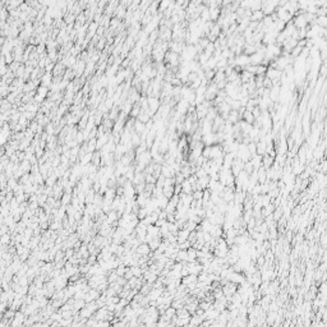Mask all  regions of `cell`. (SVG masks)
<instances>
[{"instance_id":"cell-4","label":"cell","mask_w":327,"mask_h":327,"mask_svg":"<svg viewBox=\"0 0 327 327\" xmlns=\"http://www.w3.org/2000/svg\"><path fill=\"white\" fill-rule=\"evenodd\" d=\"M250 164L253 166V170H258L262 166V155H258V153H256L254 156H252L250 157Z\"/></svg>"},{"instance_id":"cell-13","label":"cell","mask_w":327,"mask_h":327,"mask_svg":"<svg viewBox=\"0 0 327 327\" xmlns=\"http://www.w3.org/2000/svg\"><path fill=\"white\" fill-rule=\"evenodd\" d=\"M314 24H317V26L322 27V28H326V26H327V18H326V15H318V17H316Z\"/></svg>"},{"instance_id":"cell-3","label":"cell","mask_w":327,"mask_h":327,"mask_svg":"<svg viewBox=\"0 0 327 327\" xmlns=\"http://www.w3.org/2000/svg\"><path fill=\"white\" fill-rule=\"evenodd\" d=\"M263 60V54L261 53H253L252 55H249V64H253V65H258L261 64Z\"/></svg>"},{"instance_id":"cell-8","label":"cell","mask_w":327,"mask_h":327,"mask_svg":"<svg viewBox=\"0 0 327 327\" xmlns=\"http://www.w3.org/2000/svg\"><path fill=\"white\" fill-rule=\"evenodd\" d=\"M193 192V188H192V184L189 183L188 179H184L182 182V193H186V194H192Z\"/></svg>"},{"instance_id":"cell-9","label":"cell","mask_w":327,"mask_h":327,"mask_svg":"<svg viewBox=\"0 0 327 327\" xmlns=\"http://www.w3.org/2000/svg\"><path fill=\"white\" fill-rule=\"evenodd\" d=\"M209 234L213 237V238H219V237H223V227H221V225H212L211 227V230H209Z\"/></svg>"},{"instance_id":"cell-1","label":"cell","mask_w":327,"mask_h":327,"mask_svg":"<svg viewBox=\"0 0 327 327\" xmlns=\"http://www.w3.org/2000/svg\"><path fill=\"white\" fill-rule=\"evenodd\" d=\"M147 105H148V111L152 116V114H155L157 110L160 109V106H161V102H160L158 100V97H155V96H150L148 98H147Z\"/></svg>"},{"instance_id":"cell-2","label":"cell","mask_w":327,"mask_h":327,"mask_svg":"<svg viewBox=\"0 0 327 327\" xmlns=\"http://www.w3.org/2000/svg\"><path fill=\"white\" fill-rule=\"evenodd\" d=\"M249 64V55H245V54H239L237 55L235 58H234V65H239V66H242L243 69H244V66L245 65H248Z\"/></svg>"},{"instance_id":"cell-21","label":"cell","mask_w":327,"mask_h":327,"mask_svg":"<svg viewBox=\"0 0 327 327\" xmlns=\"http://www.w3.org/2000/svg\"><path fill=\"white\" fill-rule=\"evenodd\" d=\"M145 129H146L145 123H142V121H139V120L135 123V131H137L138 133H143V132H145Z\"/></svg>"},{"instance_id":"cell-22","label":"cell","mask_w":327,"mask_h":327,"mask_svg":"<svg viewBox=\"0 0 327 327\" xmlns=\"http://www.w3.org/2000/svg\"><path fill=\"white\" fill-rule=\"evenodd\" d=\"M243 170L247 172V174H250V172L253 171V166H252L250 161H247V162H244V168H243Z\"/></svg>"},{"instance_id":"cell-6","label":"cell","mask_w":327,"mask_h":327,"mask_svg":"<svg viewBox=\"0 0 327 327\" xmlns=\"http://www.w3.org/2000/svg\"><path fill=\"white\" fill-rule=\"evenodd\" d=\"M150 252H151V249L147 243H141L137 247V249H135V253H138L139 256H146V254H148Z\"/></svg>"},{"instance_id":"cell-7","label":"cell","mask_w":327,"mask_h":327,"mask_svg":"<svg viewBox=\"0 0 327 327\" xmlns=\"http://www.w3.org/2000/svg\"><path fill=\"white\" fill-rule=\"evenodd\" d=\"M275 161V157H271L270 155H267V153H264V155H262V166L264 169H268L272 166Z\"/></svg>"},{"instance_id":"cell-5","label":"cell","mask_w":327,"mask_h":327,"mask_svg":"<svg viewBox=\"0 0 327 327\" xmlns=\"http://www.w3.org/2000/svg\"><path fill=\"white\" fill-rule=\"evenodd\" d=\"M147 234L151 238H161V235H160V227L156 226L155 224L147 226Z\"/></svg>"},{"instance_id":"cell-16","label":"cell","mask_w":327,"mask_h":327,"mask_svg":"<svg viewBox=\"0 0 327 327\" xmlns=\"http://www.w3.org/2000/svg\"><path fill=\"white\" fill-rule=\"evenodd\" d=\"M157 202H158V207L161 208V209H164V208L166 207V205H168V203H169V198H168V197H165V196L162 194V196L157 197Z\"/></svg>"},{"instance_id":"cell-18","label":"cell","mask_w":327,"mask_h":327,"mask_svg":"<svg viewBox=\"0 0 327 327\" xmlns=\"http://www.w3.org/2000/svg\"><path fill=\"white\" fill-rule=\"evenodd\" d=\"M164 313H165V314H166V316H168V317H169V318L171 319L172 317H174V316H175V313H176V309H175V308H174V307H171V305H169V307H168V308H166V309H165V312H164Z\"/></svg>"},{"instance_id":"cell-24","label":"cell","mask_w":327,"mask_h":327,"mask_svg":"<svg viewBox=\"0 0 327 327\" xmlns=\"http://www.w3.org/2000/svg\"><path fill=\"white\" fill-rule=\"evenodd\" d=\"M262 84H263V87H264V88H271V87H272V81H271L270 78H267L266 76H264V78H263V83H262Z\"/></svg>"},{"instance_id":"cell-25","label":"cell","mask_w":327,"mask_h":327,"mask_svg":"<svg viewBox=\"0 0 327 327\" xmlns=\"http://www.w3.org/2000/svg\"><path fill=\"white\" fill-rule=\"evenodd\" d=\"M174 193L175 194L182 193V184H174Z\"/></svg>"},{"instance_id":"cell-11","label":"cell","mask_w":327,"mask_h":327,"mask_svg":"<svg viewBox=\"0 0 327 327\" xmlns=\"http://www.w3.org/2000/svg\"><path fill=\"white\" fill-rule=\"evenodd\" d=\"M161 239L162 238H152L151 240L147 244H148V247H150V249L153 252V250H156L157 248H158V245H160V243H161Z\"/></svg>"},{"instance_id":"cell-23","label":"cell","mask_w":327,"mask_h":327,"mask_svg":"<svg viewBox=\"0 0 327 327\" xmlns=\"http://www.w3.org/2000/svg\"><path fill=\"white\" fill-rule=\"evenodd\" d=\"M174 184H175V179H174V176H171V178H165V180H164V187L174 186Z\"/></svg>"},{"instance_id":"cell-15","label":"cell","mask_w":327,"mask_h":327,"mask_svg":"<svg viewBox=\"0 0 327 327\" xmlns=\"http://www.w3.org/2000/svg\"><path fill=\"white\" fill-rule=\"evenodd\" d=\"M242 120L249 123V124H253V123H254V116H253V114L250 111H247L245 110V111L243 113V115H242Z\"/></svg>"},{"instance_id":"cell-19","label":"cell","mask_w":327,"mask_h":327,"mask_svg":"<svg viewBox=\"0 0 327 327\" xmlns=\"http://www.w3.org/2000/svg\"><path fill=\"white\" fill-rule=\"evenodd\" d=\"M196 226H197V224L194 223V221H192V220H187L184 229H188L189 231H193V230H196Z\"/></svg>"},{"instance_id":"cell-10","label":"cell","mask_w":327,"mask_h":327,"mask_svg":"<svg viewBox=\"0 0 327 327\" xmlns=\"http://www.w3.org/2000/svg\"><path fill=\"white\" fill-rule=\"evenodd\" d=\"M263 12L262 10H254V12H252V14H250V22H262L263 19Z\"/></svg>"},{"instance_id":"cell-17","label":"cell","mask_w":327,"mask_h":327,"mask_svg":"<svg viewBox=\"0 0 327 327\" xmlns=\"http://www.w3.org/2000/svg\"><path fill=\"white\" fill-rule=\"evenodd\" d=\"M247 148H248V151H249V153H250V156H254L256 153H257L256 142H249V143L247 145Z\"/></svg>"},{"instance_id":"cell-20","label":"cell","mask_w":327,"mask_h":327,"mask_svg":"<svg viewBox=\"0 0 327 327\" xmlns=\"http://www.w3.org/2000/svg\"><path fill=\"white\" fill-rule=\"evenodd\" d=\"M168 229H169V231L171 234H176L178 230H179V227H178V225L175 223H168Z\"/></svg>"},{"instance_id":"cell-12","label":"cell","mask_w":327,"mask_h":327,"mask_svg":"<svg viewBox=\"0 0 327 327\" xmlns=\"http://www.w3.org/2000/svg\"><path fill=\"white\" fill-rule=\"evenodd\" d=\"M187 253H188V261L187 262H194L197 260V250L193 247H189L187 249Z\"/></svg>"},{"instance_id":"cell-14","label":"cell","mask_w":327,"mask_h":327,"mask_svg":"<svg viewBox=\"0 0 327 327\" xmlns=\"http://www.w3.org/2000/svg\"><path fill=\"white\" fill-rule=\"evenodd\" d=\"M176 317H179V318H189L190 317V313L186 309V308L184 307H182V308H179V309H176Z\"/></svg>"}]
</instances>
